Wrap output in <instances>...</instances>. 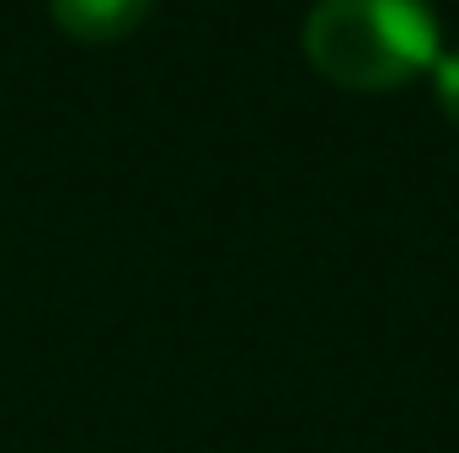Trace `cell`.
Here are the masks:
<instances>
[{
    "instance_id": "6da1fadb",
    "label": "cell",
    "mask_w": 459,
    "mask_h": 453,
    "mask_svg": "<svg viewBox=\"0 0 459 453\" xmlns=\"http://www.w3.org/2000/svg\"><path fill=\"white\" fill-rule=\"evenodd\" d=\"M305 54L347 91H395L438 64V16L428 0H316Z\"/></svg>"
},
{
    "instance_id": "7a4b0ae2",
    "label": "cell",
    "mask_w": 459,
    "mask_h": 453,
    "mask_svg": "<svg viewBox=\"0 0 459 453\" xmlns=\"http://www.w3.org/2000/svg\"><path fill=\"white\" fill-rule=\"evenodd\" d=\"M54 21L81 38V43H113L128 38L134 27H144V16L155 11V0H48Z\"/></svg>"
},
{
    "instance_id": "3957f363",
    "label": "cell",
    "mask_w": 459,
    "mask_h": 453,
    "mask_svg": "<svg viewBox=\"0 0 459 453\" xmlns=\"http://www.w3.org/2000/svg\"><path fill=\"white\" fill-rule=\"evenodd\" d=\"M433 91H438V107L449 113V123H459V54H438V64H433Z\"/></svg>"
}]
</instances>
